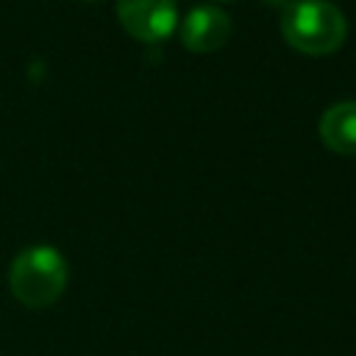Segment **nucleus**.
Masks as SVG:
<instances>
[{
	"label": "nucleus",
	"instance_id": "3",
	"mask_svg": "<svg viewBox=\"0 0 356 356\" xmlns=\"http://www.w3.org/2000/svg\"><path fill=\"white\" fill-rule=\"evenodd\" d=\"M117 19L139 42H161L178 22L175 0H117Z\"/></svg>",
	"mask_w": 356,
	"mask_h": 356
},
{
	"label": "nucleus",
	"instance_id": "1",
	"mask_svg": "<svg viewBox=\"0 0 356 356\" xmlns=\"http://www.w3.org/2000/svg\"><path fill=\"white\" fill-rule=\"evenodd\" d=\"M67 261L53 245H31L19 250L8 267V289L28 309L53 306L67 286Z\"/></svg>",
	"mask_w": 356,
	"mask_h": 356
},
{
	"label": "nucleus",
	"instance_id": "5",
	"mask_svg": "<svg viewBox=\"0 0 356 356\" xmlns=\"http://www.w3.org/2000/svg\"><path fill=\"white\" fill-rule=\"evenodd\" d=\"M320 139L337 153H356V100H342L323 111Z\"/></svg>",
	"mask_w": 356,
	"mask_h": 356
},
{
	"label": "nucleus",
	"instance_id": "4",
	"mask_svg": "<svg viewBox=\"0 0 356 356\" xmlns=\"http://www.w3.org/2000/svg\"><path fill=\"white\" fill-rule=\"evenodd\" d=\"M231 17L217 6H197L181 19V42L189 50L209 53L228 42Z\"/></svg>",
	"mask_w": 356,
	"mask_h": 356
},
{
	"label": "nucleus",
	"instance_id": "2",
	"mask_svg": "<svg viewBox=\"0 0 356 356\" xmlns=\"http://www.w3.org/2000/svg\"><path fill=\"white\" fill-rule=\"evenodd\" d=\"M284 39L309 56L337 50L348 36V19L331 0H292L281 14Z\"/></svg>",
	"mask_w": 356,
	"mask_h": 356
}]
</instances>
